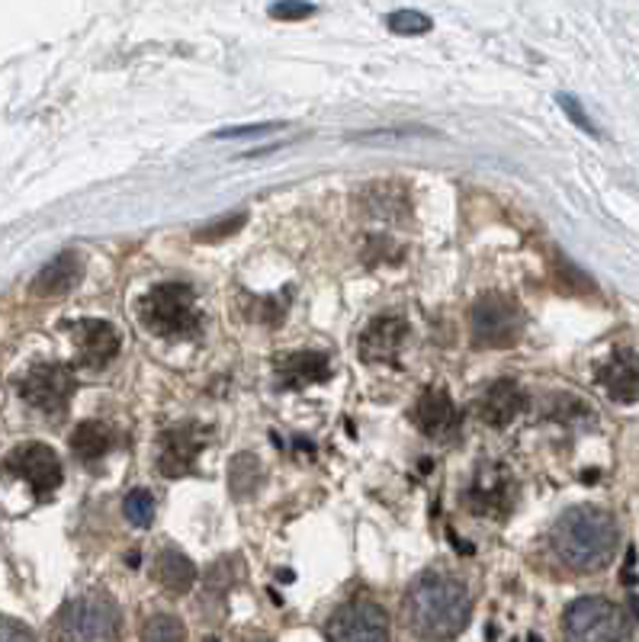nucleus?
Instances as JSON below:
<instances>
[{
    "label": "nucleus",
    "instance_id": "1",
    "mask_svg": "<svg viewBox=\"0 0 639 642\" xmlns=\"http://www.w3.org/2000/svg\"><path fill=\"white\" fill-rule=\"evenodd\" d=\"M402 616L415 640L453 642L472 620V594L460 579L428 569L408 584Z\"/></svg>",
    "mask_w": 639,
    "mask_h": 642
},
{
    "label": "nucleus",
    "instance_id": "2",
    "mask_svg": "<svg viewBox=\"0 0 639 642\" xmlns=\"http://www.w3.org/2000/svg\"><path fill=\"white\" fill-rule=\"evenodd\" d=\"M550 543L562 565L588 575V572H601L605 565H610L617 543H620V526L605 508L579 504V508H569L552 524Z\"/></svg>",
    "mask_w": 639,
    "mask_h": 642
},
{
    "label": "nucleus",
    "instance_id": "3",
    "mask_svg": "<svg viewBox=\"0 0 639 642\" xmlns=\"http://www.w3.org/2000/svg\"><path fill=\"white\" fill-rule=\"evenodd\" d=\"M139 321L154 338L180 341L200 334V305L197 292L187 283H158L139 302Z\"/></svg>",
    "mask_w": 639,
    "mask_h": 642
},
{
    "label": "nucleus",
    "instance_id": "4",
    "mask_svg": "<svg viewBox=\"0 0 639 642\" xmlns=\"http://www.w3.org/2000/svg\"><path fill=\"white\" fill-rule=\"evenodd\" d=\"M61 642H117L122 636V613L103 591L71 598L59 613Z\"/></svg>",
    "mask_w": 639,
    "mask_h": 642
},
{
    "label": "nucleus",
    "instance_id": "5",
    "mask_svg": "<svg viewBox=\"0 0 639 642\" xmlns=\"http://www.w3.org/2000/svg\"><path fill=\"white\" fill-rule=\"evenodd\" d=\"M566 642H633V623L620 604L608 598H579L562 616Z\"/></svg>",
    "mask_w": 639,
    "mask_h": 642
},
{
    "label": "nucleus",
    "instance_id": "6",
    "mask_svg": "<svg viewBox=\"0 0 639 642\" xmlns=\"http://www.w3.org/2000/svg\"><path fill=\"white\" fill-rule=\"evenodd\" d=\"M472 344L486 351L515 348L523 334V309L505 292H482L469 309Z\"/></svg>",
    "mask_w": 639,
    "mask_h": 642
},
{
    "label": "nucleus",
    "instance_id": "7",
    "mask_svg": "<svg viewBox=\"0 0 639 642\" xmlns=\"http://www.w3.org/2000/svg\"><path fill=\"white\" fill-rule=\"evenodd\" d=\"M325 636L328 642H389L392 623L373 601H348L328 616Z\"/></svg>",
    "mask_w": 639,
    "mask_h": 642
},
{
    "label": "nucleus",
    "instance_id": "8",
    "mask_svg": "<svg viewBox=\"0 0 639 642\" xmlns=\"http://www.w3.org/2000/svg\"><path fill=\"white\" fill-rule=\"evenodd\" d=\"M74 389H78V380H74L71 367H64V363H36L20 380L23 402L46 414H61L68 409Z\"/></svg>",
    "mask_w": 639,
    "mask_h": 642
},
{
    "label": "nucleus",
    "instance_id": "9",
    "mask_svg": "<svg viewBox=\"0 0 639 642\" xmlns=\"http://www.w3.org/2000/svg\"><path fill=\"white\" fill-rule=\"evenodd\" d=\"M466 504L472 514H482V518H495V521L508 518L515 508L511 472L505 467H495V463H482L472 472V482L466 489Z\"/></svg>",
    "mask_w": 639,
    "mask_h": 642
},
{
    "label": "nucleus",
    "instance_id": "10",
    "mask_svg": "<svg viewBox=\"0 0 639 642\" xmlns=\"http://www.w3.org/2000/svg\"><path fill=\"white\" fill-rule=\"evenodd\" d=\"M3 469L20 475L23 482H30L36 495H52L61 485L59 453L52 447H46V443H20L3 460Z\"/></svg>",
    "mask_w": 639,
    "mask_h": 642
},
{
    "label": "nucleus",
    "instance_id": "11",
    "mask_svg": "<svg viewBox=\"0 0 639 642\" xmlns=\"http://www.w3.org/2000/svg\"><path fill=\"white\" fill-rule=\"evenodd\" d=\"M206 440L197 424H177L158 440V472L164 479H183L197 469Z\"/></svg>",
    "mask_w": 639,
    "mask_h": 642
},
{
    "label": "nucleus",
    "instance_id": "12",
    "mask_svg": "<svg viewBox=\"0 0 639 642\" xmlns=\"http://www.w3.org/2000/svg\"><path fill=\"white\" fill-rule=\"evenodd\" d=\"M411 421L418 424L421 434L440 440V443H450V440L460 438V411H457L453 399L443 389L421 392V399L411 409Z\"/></svg>",
    "mask_w": 639,
    "mask_h": 642
},
{
    "label": "nucleus",
    "instance_id": "13",
    "mask_svg": "<svg viewBox=\"0 0 639 642\" xmlns=\"http://www.w3.org/2000/svg\"><path fill=\"white\" fill-rule=\"evenodd\" d=\"M74 348H78V360L84 367H107L110 360H117L119 353V331L103 319H78L64 324Z\"/></svg>",
    "mask_w": 639,
    "mask_h": 642
},
{
    "label": "nucleus",
    "instance_id": "14",
    "mask_svg": "<svg viewBox=\"0 0 639 642\" xmlns=\"http://www.w3.org/2000/svg\"><path fill=\"white\" fill-rule=\"evenodd\" d=\"M408 338V321L402 315H379L360 334V357L367 363H392Z\"/></svg>",
    "mask_w": 639,
    "mask_h": 642
},
{
    "label": "nucleus",
    "instance_id": "15",
    "mask_svg": "<svg viewBox=\"0 0 639 642\" xmlns=\"http://www.w3.org/2000/svg\"><path fill=\"white\" fill-rule=\"evenodd\" d=\"M598 382L608 392L610 402L617 405H633L639 402V353L617 351L598 370Z\"/></svg>",
    "mask_w": 639,
    "mask_h": 642
},
{
    "label": "nucleus",
    "instance_id": "16",
    "mask_svg": "<svg viewBox=\"0 0 639 642\" xmlns=\"http://www.w3.org/2000/svg\"><path fill=\"white\" fill-rule=\"evenodd\" d=\"M81 280H84V258L78 251H61L59 258H52L32 277L30 290L39 299H56L74 290Z\"/></svg>",
    "mask_w": 639,
    "mask_h": 642
},
{
    "label": "nucleus",
    "instance_id": "17",
    "mask_svg": "<svg viewBox=\"0 0 639 642\" xmlns=\"http://www.w3.org/2000/svg\"><path fill=\"white\" fill-rule=\"evenodd\" d=\"M527 409V392L515 380H498L492 382L479 402H476V411L486 424L492 428H508L521 411Z\"/></svg>",
    "mask_w": 639,
    "mask_h": 642
},
{
    "label": "nucleus",
    "instance_id": "18",
    "mask_svg": "<svg viewBox=\"0 0 639 642\" xmlns=\"http://www.w3.org/2000/svg\"><path fill=\"white\" fill-rule=\"evenodd\" d=\"M273 373H277L280 385H287V389H302V385H316V382L328 380V377H331V363H328L325 353L296 351L277 357Z\"/></svg>",
    "mask_w": 639,
    "mask_h": 642
},
{
    "label": "nucleus",
    "instance_id": "19",
    "mask_svg": "<svg viewBox=\"0 0 639 642\" xmlns=\"http://www.w3.org/2000/svg\"><path fill=\"white\" fill-rule=\"evenodd\" d=\"M360 205L379 222H399L408 212V190L399 180H377L360 190Z\"/></svg>",
    "mask_w": 639,
    "mask_h": 642
},
{
    "label": "nucleus",
    "instance_id": "20",
    "mask_svg": "<svg viewBox=\"0 0 639 642\" xmlns=\"http://www.w3.org/2000/svg\"><path fill=\"white\" fill-rule=\"evenodd\" d=\"M154 579L158 584L168 591V594H190L193 584H197V565L180 553V550H161L158 559H154Z\"/></svg>",
    "mask_w": 639,
    "mask_h": 642
},
{
    "label": "nucleus",
    "instance_id": "21",
    "mask_svg": "<svg viewBox=\"0 0 639 642\" xmlns=\"http://www.w3.org/2000/svg\"><path fill=\"white\" fill-rule=\"evenodd\" d=\"M113 431L107 428V424H100V421H81L78 428H74V434H71V453L81 460V463H97V460H103L110 450H113Z\"/></svg>",
    "mask_w": 639,
    "mask_h": 642
},
{
    "label": "nucleus",
    "instance_id": "22",
    "mask_svg": "<svg viewBox=\"0 0 639 642\" xmlns=\"http://www.w3.org/2000/svg\"><path fill=\"white\" fill-rule=\"evenodd\" d=\"M263 485V467L254 453H238L229 467V489H232L234 501L258 495V489Z\"/></svg>",
    "mask_w": 639,
    "mask_h": 642
},
{
    "label": "nucleus",
    "instance_id": "23",
    "mask_svg": "<svg viewBox=\"0 0 639 642\" xmlns=\"http://www.w3.org/2000/svg\"><path fill=\"white\" fill-rule=\"evenodd\" d=\"M142 642H187V626L177 613H154L142 623Z\"/></svg>",
    "mask_w": 639,
    "mask_h": 642
},
{
    "label": "nucleus",
    "instance_id": "24",
    "mask_svg": "<svg viewBox=\"0 0 639 642\" xmlns=\"http://www.w3.org/2000/svg\"><path fill=\"white\" fill-rule=\"evenodd\" d=\"M244 225H248V212L238 209V212L226 215V219H219V222H209L203 229H197V232H193V241H200V244H216V241H222V238H232L234 232H241Z\"/></svg>",
    "mask_w": 639,
    "mask_h": 642
},
{
    "label": "nucleus",
    "instance_id": "25",
    "mask_svg": "<svg viewBox=\"0 0 639 642\" xmlns=\"http://www.w3.org/2000/svg\"><path fill=\"white\" fill-rule=\"evenodd\" d=\"M122 514L132 526H151L154 521V495L146 489H132L122 501Z\"/></svg>",
    "mask_w": 639,
    "mask_h": 642
},
{
    "label": "nucleus",
    "instance_id": "26",
    "mask_svg": "<svg viewBox=\"0 0 639 642\" xmlns=\"http://www.w3.org/2000/svg\"><path fill=\"white\" fill-rule=\"evenodd\" d=\"M386 27L399 32V36H425L435 23H431V17H425L418 10H396V13L386 17Z\"/></svg>",
    "mask_w": 639,
    "mask_h": 642
},
{
    "label": "nucleus",
    "instance_id": "27",
    "mask_svg": "<svg viewBox=\"0 0 639 642\" xmlns=\"http://www.w3.org/2000/svg\"><path fill=\"white\" fill-rule=\"evenodd\" d=\"M232 582H234L232 565H229V562H216V565L206 572L203 591L209 598H219V594H226V591L232 588Z\"/></svg>",
    "mask_w": 639,
    "mask_h": 642
},
{
    "label": "nucleus",
    "instance_id": "28",
    "mask_svg": "<svg viewBox=\"0 0 639 642\" xmlns=\"http://www.w3.org/2000/svg\"><path fill=\"white\" fill-rule=\"evenodd\" d=\"M0 642H36V636L27 623H20L13 616H0Z\"/></svg>",
    "mask_w": 639,
    "mask_h": 642
},
{
    "label": "nucleus",
    "instance_id": "29",
    "mask_svg": "<svg viewBox=\"0 0 639 642\" xmlns=\"http://www.w3.org/2000/svg\"><path fill=\"white\" fill-rule=\"evenodd\" d=\"M267 13H270L273 20H306V17L316 13V7H312V3H273Z\"/></svg>",
    "mask_w": 639,
    "mask_h": 642
},
{
    "label": "nucleus",
    "instance_id": "30",
    "mask_svg": "<svg viewBox=\"0 0 639 642\" xmlns=\"http://www.w3.org/2000/svg\"><path fill=\"white\" fill-rule=\"evenodd\" d=\"M559 107H562V110L569 113V119H572V122H576L579 129H585V132H591V136H598V129H595V122H591V119L585 117V110H581L579 103H576V100H572L569 93H559Z\"/></svg>",
    "mask_w": 639,
    "mask_h": 642
},
{
    "label": "nucleus",
    "instance_id": "31",
    "mask_svg": "<svg viewBox=\"0 0 639 642\" xmlns=\"http://www.w3.org/2000/svg\"><path fill=\"white\" fill-rule=\"evenodd\" d=\"M270 129H280V126H270V122H261V126H234V129H222L216 132V139H244V136H263Z\"/></svg>",
    "mask_w": 639,
    "mask_h": 642
},
{
    "label": "nucleus",
    "instance_id": "32",
    "mask_svg": "<svg viewBox=\"0 0 639 642\" xmlns=\"http://www.w3.org/2000/svg\"><path fill=\"white\" fill-rule=\"evenodd\" d=\"M630 608H633V613L639 616V594H633V598H630Z\"/></svg>",
    "mask_w": 639,
    "mask_h": 642
},
{
    "label": "nucleus",
    "instance_id": "33",
    "mask_svg": "<svg viewBox=\"0 0 639 642\" xmlns=\"http://www.w3.org/2000/svg\"><path fill=\"white\" fill-rule=\"evenodd\" d=\"M258 642H263V640H258Z\"/></svg>",
    "mask_w": 639,
    "mask_h": 642
}]
</instances>
